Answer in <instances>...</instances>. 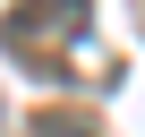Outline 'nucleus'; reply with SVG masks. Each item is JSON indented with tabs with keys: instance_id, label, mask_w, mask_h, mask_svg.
<instances>
[{
	"instance_id": "nucleus-1",
	"label": "nucleus",
	"mask_w": 145,
	"mask_h": 137,
	"mask_svg": "<svg viewBox=\"0 0 145 137\" xmlns=\"http://www.w3.org/2000/svg\"><path fill=\"white\" fill-rule=\"evenodd\" d=\"M77 34H86V0H17V17H9L17 60H43V43H77Z\"/></svg>"
},
{
	"instance_id": "nucleus-2",
	"label": "nucleus",
	"mask_w": 145,
	"mask_h": 137,
	"mask_svg": "<svg viewBox=\"0 0 145 137\" xmlns=\"http://www.w3.org/2000/svg\"><path fill=\"white\" fill-rule=\"evenodd\" d=\"M34 137H94V128H86V120H43Z\"/></svg>"
}]
</instances>
